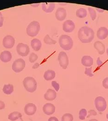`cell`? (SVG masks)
Here are the masks:
<instances>
[{
  "label": "cell",
  "instance_id": "30",
  "mask_svg": "<svg viewBox=\"0 0 108 121\" xmlns=\"http://www.w3.org/2000/svg\"><path fill=\"white\" fill-rule=\"evenodd\" d=\"M84 74L87 76H90V77L93 76L94 75L92 73V67H90L89 68H86L85 69Z\"/></svg>",
  "mask_w": 108,
  "mask_h": 121
},
{
  "label": "cell",
  "instance_id": "8",
  "mask_svg": "<svg viewBox=\"0 0 108 121\" xmlns=\"http://www.w3.org/2000/svg\"><path fill=\"white\" fill-rule=\"evenodd\" d=\"M58 60L60 65L64 69H66L69 64V59L66 53L64 52H60L58 56Z\"/></svg>",
  "mask_w": 108,
  "mask_h": 121
},
{
  "label": "cell",
  "instance_id": "3",
  "mask_svg": "<svg viewBox=\"0 0 108 121\" xmlns=\"http://www.w3.org/2000/svg\"><path fill=\"white\" fill-rule=\"evenodd\" d=\"M23 84L25 89L30 93L34 92L37 89V82L32 77H26L23 80Z\"/></svg>",
  "mask_w": 108,
  "mask_h": 121
},
{
  "label": "cell",
  "instance_id": "11",
  "mask_svg": "<svg viewBox=\"0 0 108 121\" xmlns=\"http://www.w3.org/2000/svg\"><path fill=\"white\" fill-rule=\"evenodd\" d=\"M37 110V107L35 104L29 103L26 105L24 108V111L26 115L28 116H32L34 115Z\"/></svg>",
  "mask_w": 108,
  "mask_h": 121
},
{
  "label": "cell",
  "instance_id": "22",
  "mask_svg": "<svg viewBox=\"0 0 108 121\" xmlns=\"http://www.w3.org/2000/svg\"><path fill=\"white\" fill-rule=\"evenodd\" d=\"M22 115L18 111H15L8 115V119L11 121H15L20 118L22 120Z\"/></svg>",
  "mask_w": 108,
  "mask_h": 121
},
{
  "label": "cell",
  "instance_id": "29",
  "mask_svg": "<svg viewBox=\"0 0 108 121\" xmlns=\"http://www.w3.org/2000/svg\"><path fill=\"white\" fill-rule=\"evenodd\" d=\"M38 58V56L35 53H31V55L29 56V60L31 63H33L37 60Z\"/></svg>",
  "mask_w": 108,
  "mask_h": 121
},
{
  "label": "cell",
  "instance_id": "42",
  "mask_svg": "<svg viewBox=\"0 0 108 121\" xmlns=\"http://www.w3.org/2000/svg\"><path fill=\"white\" fill-rule=\"evenodd\" d=\"M107 55H108V48H107Z\"/></svg>",
  "mask_w": 108,
  "mask_h": 121
},
{
  "label": "cell",
  "instance_id": "37",
  "mask_svg": "<svg viewBox=\"0 0 108 121\" xmlns=\"http://www.w3.org/2000/svg\"><path fill=\"white\" fill-rule=\"evenodd\" d=\"M48 121H59L58 119L55 117H51L49 118Z\"/></svg>",
  "mask_w": 108,
  "mask_h": 121
},
{
  "label": "cell",
  "instance_id": "33",
  "mask_svg": "<svg viewBox=\"0 0 108 121\" xmlns=\"http://www.w3.org/2000/svg\"><path fill=\"white\" fill-rule=\"evenodd\" d=\"M97 115V113L94 110H90L88 111V115L87 117V118H89L90 117L92 116H96Z\"/></svg>",
  "mask_w": 108,
  "mask_h": 121
},
{
  "label": "cell",
  "instance_id": "17",
  "mask_svg": "<svg viewBox=\"0 0 108 121\" xmlns=\"http://www.w3.org/2000/svg\"><path fill=\"white\" fill-rule=\"evenodd\" d=\"M43 10L46 13H51L53 11L55 8L54 3H43L42 4Z\"/></svg>",
  "mask_w": 108,
  "mask_h": 121
},
{
  "label": "cell",
  "instance_id": "20",
  "mask_svg": "<svg viewBox=\"0 0 108 121\" xmlns=\"http://www.w3.org/2000/svg\"><path fill=\"white\" fill-rule=\"evenodd\" d=\"M31 45L34 50L38 51L40 49L42 44L40 40L35 38L31 41Z\"/></svg>",
  "mask_w": 108,
  "mask_h": 121
},
{
  "label": "cell",
  "instance_id": "18",
  "mask_svg": "<svg viewBox=\"0 0 108 121\" xmlns=\"http://www.w3.org/2000/svg\"><path fill=\"white\" fill-rule=\"evenodd\" d=\"M94 47L100 55H103L104 54L105 50V47L102 42L100 41L96 42L94 43Z\"/></svg>",
  "mask_w": 108,
  "mask_h": 121
},
{
  "label": "cell",
  "instance_id": "19",
  "mask_svg": "<svg viewBox=\"0 0 108 121\" xmlns=\"http://www.w3.org/2000/svg\"><path fill=\"white\" fill-rule=\"evenodd\" d=\"M81 63L85 67H91L92 65L93 60L89 56H84L81 59Z\"/></svg>",
  "mask_w": 108,
  "mask_h": 121
},
{
  "label": "cell",
  "instance_id": "35",
  "mask_svg": "<svg viewBox=\"0 0 108 121\" xmlns=\"http://www.w3.org/2000/svg\"><path fill=\"white\" fill-rule=\"evenodd\" d=\"M97 65L99 67L102 66L103 65V62L101 60H100L99 57H98L97 58Z\"/></svg>",
  "mask_w": 108,
  "mask_h": 121
},
{
  "label": "cell",
  "instance_id": "43",
  "mask_svg": "<svg viewBox=\"0 0 108 121\" xmlns=\"http://www.w3.org/2000/svg\"></svg>",
  "mask_w": 108,
  "mask_h": 121
},
{
  "label": "cell",
  "instance_id": "40",
  "mask_svg": "<svg viewBox=\"0 0 108 121\" xmlns=\"http://www.w3.org/2000/svg\"><path fill=\"white\" fill-rule=\"evenodd\" d=\"M89 121H98L96 119H92L91 120H90Z\"/></svg>",
  "mask_w": 108,
  "mask_h": 121
},
{
  "label": "cell",
  "instance_id": "31",
  "mask_svg": "<svg viewBox=\"0 0 108 121\" xmlns=\"http://www.w3.org/2000/svg\"><path fill=\"white\" fill-rule=\"evenodd\" d=\"M52 85L55 89V91H59L60 89V84L56 81H52Z\"/></svg>",
  "mask_w": 108,
  "mask_h": 121
},
{
  "label": "cell",
  "instance_id": "16",
  "mask_svg": "<svg viewBox=\"0 0 108 121\" xmlns=\"http://www.w3.org/2000/svg\"><path fill=\"white\" fill-rule=\"evenodd\" d=\"M57 97L56 91L52 89H48L44 95V98L47 101H53Z\"/></svg>",
  "mask_w": 108,
  "mask_h": 121
},
{
  "label": "cell",
  "instance_id": "28",
  "mask_svg": "<svg viewBox=\"0 0 108 121\" xmlns=\"http://www.w3.org/2000/svg\"><path fill=\"white\" fill-rule=\"evenodd\" d=\"M88 11L91 15V17L92 19V20L94 21L96 16V11L93 9L91 7L88 8Z\"/></svg>",
  "mask_w": 108,
  "mask_h": 121
},
{
  "label": "cell",
  "instance_id": "1",
  "mask_svg": "<svg viewBox=\"0 0 108 121\" xmlns=\"http://www.w3.org/2000/svg\"><path fill=\"white\" fill-rule=\"evenodd\" d=\"M78 38L84 43H91L95 37V33L92 29L88 26L81 28L78 32Z\"/></svg>",
  "mask_w": 108,
  "mask_h": 121
},
{
  "label": "cell",
  "instance_id": "13",
  "mask_svg": "<svg viewBox=\"0 0 108 121\" xmlns=\"http://www.w3.org/2000/svg\"><path fill=\"white\" fill-rule=\"evenodd\" d=\"M55 16L58 20L63 21L65 19L66 16V10L63 8H58L56 12Z\"/></svg>",
  "mask_w": 108,
  "mask_h": 121
},
{
  "label": "cell",
  "instance_id": "14",
  "mask_svg": "<svg viewBox=\"0 0 108 121\" xmlns=\"http://www.w3.org/2000/svg\"><path fill=\"white\" fill-rule=\"evenodd\" d=\"M97 37L100 40H104L108 36V30L105 27L100 28L97 31Z\"/></svg>",
  "mask_w": 108,
  "mask_h": 121
},
{
  "label": "cell",
  "instance_id": "15",
  "mask_svg": "<svg viewBox=\"0 0 108 121\" xmlns=\"http://www.w3.org/2000/svg\"><path fill=\"white\" fill-rule=\"evenodd\" d=\"M12 57V54L9 51H4L0 54V59L3 62H8L10 61Z\"/></svg>",
  "mask_w": 108,
  "mask_h": 121
},
{
  "label": "cell",
  "instance_id": "24",
  "mask_svg": "<svg viewBox=\"0 0 108 121\" xmlns=\"http://www.w3.org/2000/svg\"><path fill=\"white\" fill-rule=\"evenodd\" d=\"M76 15L80 18H85L87 15V11L84 8H80L76 11Z\"/></svg>",
  "mask_w": 108,
  "mask_h": 121
},
{
  "label": "cell",
  "instance_id": "39",
  "mask_svg": "<svg viewBox=\"0 0 108 121\" xmlns=\"http://www.w3.org/2000/svg\"><path fill=\"white\" fill-rule=\"evenodd\" d=\"M96 9V10H99L100 11H99V12H104V10H103V9Z\"/></svg>",
  "mask_w": 108,
  "mask_h": 121
},
{
  "label": "cell",
  "instance_id": "7",
  "mask_svg": "<svg viewBox=\"0 0 108 121\" xmlns=\"http://www.w3.org/2000/svg\"><path fill=\"white\" fill-rule=\"evenodd\" d=\"M16 50L17 53L22 56H27L30 52L29 46L23 43H19L17 45Z\"/></svg>",
  "mask_w": 108,
  "mask_h": 121
},
{
  "label": "cell",
  "instance_id": "2",
  "mask_svg": "<svg viewBox=\"0 0 108 121\" xmlns=\"http://www.w3.org/2000/svg\"><path fill=\"white\" fill-rule=\"evenodd\" d=\"M59 41L60 46L65 50H70L73 46V41L72 38L68 35H61Z\"/></svg>",
  "mask_w": 108,
  "mask_h": 121
},
{
  "label": "cell",
  "instance_id": "10",
  "mask_svg": "<svg viewBox=\"0 0 108 121\" xmlns=\"http://www.w3.org/2000/svg\"><path fill=\"white\" fill-rule=\"evenodd\" d=\"M75 29V25L72 20H67L63 24V30L67 33H71Z\"/></svg>",
  "mask_w": 108,
  "mask_h": 121
},
{
  "label": "cell",
  "instance_id": "23",
  "mask_svg": "<svg viewBox=\"0 0 108 121\" xmlns=\"http://www.w3.org/2000/svg\"><path fill=\"white\" fill-rule=\"evenodd\" d=\"M2 91L5 94L10 95L14 91V86L10 84L4 85Z\"/></svg>",
  "mask_w": 108,
  "mask_h": 121
},
{
  "label": "cell",
  "instance_id": "34",
  "mask_svg": "<svg viewBox=\"0 0 108 121\" xmlns=\"http://www.w3.org/2000/svg\"><path fill=\"white\" fill-rule=\"evenodd\" d=\"M3 18L2 17V15L1 12H0V27H1L3 26Z\"/></svg>",
  "mask_w": 108,
  "mask_h": 121
},
{
  "label": "cell",
  "instance_id": "32",
  "mask_svg": "<svg viewBox=\"0 0 108 121\" xmlns=\"http://www.w3.org/2000/svg\"><path fill=\"white\" fill-rule=\"evenodd\" d=\"M103 86L105 88L108 89V77L105 78L103 81Z\"/></svg>",
  "mask_w": 108,
  "mask_h": 121
},
{
  "label": "cell",
  "instance_id": "38",
  "mask_svg": "<svg viewBox=\"0 0 108 121\" xmlns=\"http://www.w3.org/2000/svg\"><path fill=\"white\" fill-rule=\"evenodd\" d=\"M39 66H40V64H39L38 63H36L33 66L32 68H33V69H37V68H38L39 67Z\"/></svg>",
  "mask_w": 108,
  "mask_h": 121
},
{
  "label": "cell",
  "instance_id": "4",
  "mask_svg": "<svg viewBox=\"0 0 108 121\" xmlns=\"http://www.w3.org/2000/svg\"><path fill=\"white\" fill-rule=\"evenodd\" d=\"M40 28V24L37 21H33L28 25L27 28V34L31 36H36L39 33Z\"/></svg>",
  "mask_w": 108,
  "mask_h": 121
},
{
  "label": "cell",
  "instance_id": "21",
  "mask_svg": "<svg viewBox=\"0 0 108 121\" xmlns=\"http://www.w3.org/2000/svg\"><path fill=\"white\" fill-rule=\"evenodd\" d=\"M56 76L54 71L52 70H48L46 71L44 75V78L46 81H50L53 79Z\"/></svg>",
  "mask_w": 108,
  "mask_h": 121
},
{
  "label": "cell",
  "instance_id": "27",
  "mask_svg": "<svg viewBox=\"0 0 108 121\" xmlns=\"http://www.w3.org/2000/svg\"><path fill=\"white\" fill-rule=\"evenodd\" d=\"M87 111L85 109H81L79 113V118L81 120H84L85 119V117L87 116Z\"/></svg>",
  "mask_w": 108,
  "mask_h": 121
},
{
  "label": "cell",
  "instance_id": "6",
  "mask_svg": "<svg viewBox=\"0 0 108 121\" xmlns=\"http://www.w3.org/2000/svg\"><path fill=\"white\" fill-rule=\"evenodd\" d=\"M26 66V63L21 58L18 59L14 61L12 65V69L16 72L19 73L22 71Z\"/></svg>",
  "mask_w": 108,
  "mask_h": 121
},
{
  "label": "cell",
  "instance_id": "5",
  "mask_svg": "<svg viewBox=\"0 0 108 121\" xmlns=\"http://www.w3.org/2000/svg\"><path fill=\"white\" fill-rule=\"evenodd\" d=\"M95 104L96 109L99 112L104 111L107 107L105 99L102 96H98L95 100Z\"/></svg>",
  "mask_w": 108,
  "mask_h": 121
},
{
  "label": "cell",
  "instance_id": "12",
  "mask_svg": "<svg viewBox=\"0 0 108 121\" xmlns=\"http://www.w3.org/2000/svg\"><path fill=\"white\" fill-rule=\"evenodd\" d=\"M55 107L50 103L45 104L43 107V110L45 114L47 115H51L55 112Z\"/></svg>",
  "mask_w": 108,
  "mask_h": 121
},
{
  "label": "cell",
  "instance_id": "9",
  "mask_svg": "<svg viewBox=\"0 0 108 121\" xmlns=\"http://www.w3.org/2000/svg\"><path fill=\"white\" fill-rule=\"evenodd\" d=\"M15 43V38L11 35H8L5 36L3 40L2 44L3 46L6 48H12Z\"/></svg>",
  "mask_w": 108,
  "mask_h": 121
},
{
  "label": "cell",
  "instance_id": "36",
  "mask_svg": "<svg viewBox=\"0 0 108 121\" xmlns=\"http://www.w3.org/2000/svg\"><path fill=\"white\" fill-rule=\"evenodd\" d=\"M5 108V104L4 103L1 101H0V110L3 109Z\"/></svg>",
  "mask_w": 108,
  "mask_h": 121
},
{
  "label": "cell",
  "instance_id": "26",
  "mask_svg": "<svg viewBox=\"0 0 108 121\" xmlns=\"http://www.w3.org/2000/svg\"><path fill=\"white\" fill-rule=\"evenodd\" d=\"M73 117L70 113L64 114L62 116L61 121H73Z\"/></svg>",
  "mask_w": 108,
  "mask_h": 121
},
{
  "label": "cell",
  "instance_id": "25",
  "mask_svg": "<svg viewBox=\"0 0 108 121\" xmlns=\"http://www.w3.org/2000/svg\"><path fill=\"white\" fill-rule=\"evenodd\" d=\"M44 42L46 44H55L57 42L53 39H52L48 35H46L44 38Z\"/></svg>",
  "mask_w": 108,
  "mask_h": 121
},
{
  "label": "cell",
  "instance_id": "41",
  "mask_svg": "<svg viewBox=\"0 0 108 121\" xmlns=\"http://www.w3.org/2000/svg\"><path fill=\"white\" fill-rule=\"evenodd\" d=\"M106 117H107V118L108 119V113L106 115Z\"/></svg>",
  "mask_w": 108,
  "mask_h": 121
}]
</instances>
